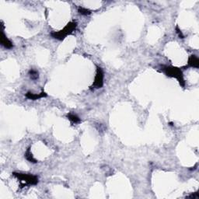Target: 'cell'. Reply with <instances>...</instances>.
Wrapping results in <instances>:
<instances>
[{
    "instance_id": "6da1fadb",
    "label": "cell",
    "mask_w": 199,
    "mask_h": 199,
    "mask_svg": "<svg viewBox=\"0 0 199 199\" xmlns=\"http://www.w3.org/2000/svg\"><path fill=\"white\" fill-rule=\"evenodd\" d=\"M76 23H75V22H71V23H69L63 30H60L59 32L52 33V34H51V36H52L54 38H55V39L62 41V39H64L65 37H66L67 35L70 34H72V33L73 32L74 30H76Z\"/></svg>"
},
{
    "instance_id": "7a4b0ae2",
    "label": "cell",
    "mask_w": 199,
    "mask_h": 199,
    "mask_svg": "<svg viewBox=\"0 0 199 199\" xmlns=\"http://www.w3.org/2000/svg\"><path fill=\"white\" fill-rule=\"evenodd\" d=\"M162 71L165 72V73L167 74L168 76H171V77H175L178 79L182 86H184V80L183 78V74L182 72L177 68H174V67H163L162 68Z\"/></svg>"
},
{
    "instance_id": "3957f363",
    "label": "cell",
    "mask_w": 199,
    "mask_h": 199,
    "mask_svg": "<svg viewBox=\"0 0 199 199\" xmlns=\"http://www.w3.org/2000/svg\"><path fill=\"white\" fill-rule=\"evenodd\" d=\"M14 176H17L20 181L25 182V184H37L38 182V178L36 176L34 175H29V174H16L13 173Z\"/></svg>"
},
{
    "instance_id": "277c9868",
    "label": "cell",
    "mask_w": 199,
    "mask_h": 199,
    "mask_svg": "<svg viewBox=\"0 0 199 199\" xmlns=\"http://www.w3.org/2000/svg\"><path fill=\"white\" fill-rule=\"evenodd\" d=\"M103 84V70L101 69V68L97 67V71H96V75L95 77V81L94 82L93 86L94 88H101Z\"/></svg>"
},
{
    "instance_id": "5b68a950",
    "label": "cell",
    "mask_w": 199,
    "mask_h": 199,
    "mask_svg": "<svg viewBox=\"0 0 199 199\" xmlns=\"http://www.w3.org/2000/svg\"><path fill=\"white\" fill-rule=\"evenodd\" d=\"M1 44H2V46H4L6 48H8V49L12 48L13 47V43L5 36L3 33L2 34V37H1Z\"/></svg>"
},
{
    "instance_id": "8992f818",
    "label": "cell",
    "mask_w": 199,
    "mask_h": 199,
    "mask_svg": "<svg viewBox=\"0 0 199 199\" xmlns=\"http://www.w3.org/2000/svg\"><path fill=\"white\" fill-rule=\"evenodd\" d=\"M46 96H47V94L44 92H42L41 94H34L32 93H27L26 94V96L30 100H37V99L42 98V97H44Z\"/></svg>"
},
{
    "instance_id": "52a82bcc",
    "label": "cell",
    "mask_w": 199,
    "mask_h": 199,
    "mask_svg": "<svg viewBox=\"0 0 199 199\" xmlns=\"http://www.w3.org/2000/svg\"><path fill=\"white\" fill-rule=\"evenodd\" d=\"M188 65L189 66L198 68L199 65V61L198 57H196L195 55H191L190 58H189V61H188Z\"/></svg>"
},
{
    "instance_id": "ba28073f",
    "label": "cell",
    "mask_w": 199,
    "mask_h": 199,
    "mask_svg": "<svg viewBox=\"0 0 199 199\" xmlns=\"http://www.w3.org/2000/svg\"><path fill=\"white\" fill-rule=\"evenodd\" d=\"M67 117L71 121H72L73 123H79L80 121L79 117L78 116H76V115H73V114H69L67 115Z\"/></svg>"
},
{
    "instance_id": "9c48e42d",
    "label": "cell",
    "mask_w": 199,
    "mask_h": 199,
    "mask_svg": "<svg viewBox=\"0 0 199 199\" xmlns=\"http://www.w3.org/2000/svg\"><path fill=\"white\" fill-rule=\"evenodd\" d=\"M25 157H26V158H27V160L28 161H30V162H37L36 160H35V159L34 158V157H33V155H32V154H31V153H30V149H28L27 151L26 152Z\"/></svg>"
},
{
    "instance_id": "30bf717a",
    "label": "cell",
    "mask_w": 199,
    "mask_h": 199,
    "mask_svg": "<svg viewBox=\"0 0 199 199\" xmlns=\"http://www.w3.org/2000/svg\"><path fill=\"white\" fill-rule=\"evenodd\" d=\"M30 78L32 79H38V72L37 71H35V70H30Z\"/></svg>"
},
{
    "instance_id": "8fae6325",
    "label": "cell",
    "mask_w": 199,
    "mask_h": 199,
    "mask_svg": "<svg viewBox=\"0 0 199 199\" xmlns=\"http://www.w3.org/2000/svg\"><path fill=\"white\" fill-rule=\"evenodd\" d=\"M79 12L82 15H89L90 14V11L88 10V9H85V8H79Z\"/></svg>"
},
{
    "instance_id": "7c38bea8",
    "label": "cell",
    "mask_w": 199,
    "mask_h": 199,
    "mask_svg": "<svg viewBox=\"0 0 199 199\" xmlns=\"http://www.w3.org/2000/svg\"><path fill=\"white\" fill-rule=\"evenodd\" d=\"M169 124H169V125L173 126V123H172V122H170V123H169Z\"/></svg>"
}]
</instances>
